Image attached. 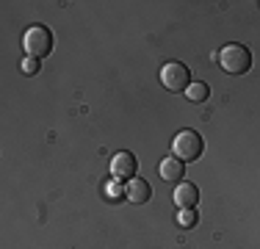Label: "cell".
I'll use <instances>...</instances> for the list:
<instances>
[{
    "label": "cell",
    "mask_w": 260,
    "mask_h": 249,
    "mask_svg": "<svg viewBox=\"0 0 260 249\" xmlns=\"http://www.w3.org/2000/svg\"><path fill=\"white\" fill-rule=\"evenodd\" d=\"M39 67H42L39 58H25V61H22V72H25V75H36V72H39Z\"/></svg>",
    "instance_id": "obj_11"
},
{
    "label": "cell",
    "mask_w": 260,
    "mask_h": 249,
    "mask_svg": "<svg viewBox=\"0 0 260 249\" xmlns=\"http://www.w3.org/2000/svg\"><path fill=\"white\" fill-rule=\"evenodd\" d=\"M216 61H219V67L227 75H246L252 70V53L244 45H238V42H230V45L221 47Z\"/></svg>",
    "instance_id": "obj_1"
},
{
    "label": "cell",
    "mask_w": 260,
    "mask_h": 249,
    "mask_svg": "<svg viewBox=\"0 0 260 249\" xmlns=\"http://www.w3.org/2000/svg\"><path fill=\"white\" fill-rule=\"evenodd\" d=\"M22 47H25L28 58H45V55L53 53L55 47V39H53V30L47 28V25H30L25 30V36H22Z\"/></svg>",
    "instance_id": "obj_2"
},
{
    "label": "cell",
    "mask_w": 260,
    "mask_h": 249,
    "mask_svg": "<svg viewBox=\"0 0 260 249\" xmlns=\"http://www.w3.org/2000/svg\"><path fill=\"white\" fill-rule=\"evenodd\" d=\"M150 197H152V189H150V183H147V180L130 177L127 183H125V199H127L130 205H144V202H150Z\"/></svg>",
    "instance_id": "obj_6"
},
{
    "label": "cell",
    "mask_w": 260,
    "mask_h": 249,
    "mask_svg": "<svg viewBox=\"0 0 260 249\" xmlns=\"http://www.w3.org/2000/svg\"><path fill=\"white\" fill-rule=\"evenodd\" d=\"M202 149H205V141H202V136L197 133V130H180V133L172 139V155H175L177 161H183V164L197 161L202 155Z\"/></svg>",
    "instance_id": "obj_3"
},
{
    "label": "cell",
    "mask_w": 260,
    "mask_h": 249,
    "mask_svg": "<svg viewBox=\"0 0 260 249\" xmlns=\"http://www.w3.org/2000/svg\"><path fill=\"white\" fill-rule=\"evenodd\" d=\"M136 169H139V161H136L133 152H116L114 161H111V172H114V177H119V180L136 177Z\"/></svg>",
    "instance_id": "obj_5"
},
{
    "label": "cell",
    "mask_w": 260,
    "mask_h": 249,
    "mask_svg": "<svg viewBox=\"0 0 260 249\" xmlns=\"http://www.w3.org/2000/svg\"><path fill=\"white\" fill-rule=\"evenodd\" d=\"M172 199H175V205L180 210H194L200 205V189L194 183H180L175 189V194H172Z\"/></svg>",
    "instance_id": "obj_7"
},
{
    "label": "cell",
    "mask_w": 260,
    "mask_h": 249,
    "mask_svg": "<svg viewBox=\"0 0 260 249\" xmlns=\"http://www.w3.org/2000/svg\"><path fill=\"white\" fill-rule=\"evenodd\" d=\"M160 83L169 91H185L191 86L188 67H185L183 61H169V64H164V70H160Z\"/></svg>",
    "instance_id": "obj_4"
},
{
    "label": "cell",
    "mask_w": 260,
    "mask_h": 249,
    "mask_svg": "<svg viewBox=\"0 0 260 249\" xmlns=\"http://www.w3.org/2000/svg\"><path fill=\"white\" fill-rule=\"evenodd\" d=\"M208 95H210V86H208V83H202V80H194V83H191L188 89H185V97H188L191 103H205Z\"/></svg>",
    "instance_id": "obj_9"
},
{
    "label": "cell",
    "mask_w": 260,
    "mask_h": 249,
    "mask_svg": "<svg viewBox=\"0 0 260 249\" xmlns=\"http://www.w3.org/2000/svg\"><path fill=\"white\" fill-rule=\"evenodd\" d=\"M160 177L166 180V183H183V177H185V164L183 161H177L175 155H169V158H164L160 161Z\"/></svg>",
    "instance_id": "obj_8"
},
{
    "label": "cell",
    "mask_w": 260,
    "mask_h": 249,
    "mask_svg": "<svg viewBox=\"0 0 260 249\" xmlns=\"http://www.w3.org/2000/svg\"><path fill=\"white\" fill-rule=\"evenodd\" d=\"M200 222V216H197V208L194 210H180V227H194V224Z\"/></svg>",
    "instance_id": "obj_10"
}]
</instances>
